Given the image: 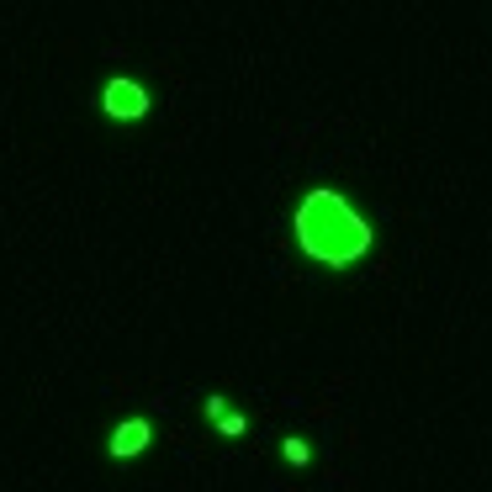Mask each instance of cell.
<instances>
[{"label":"cell","mask_w":492,"mask_h":492,"mask_svg":"<svg viewBox=\"0 0 492 492\" xmlns=\"http://www.w3.org/2000/svg\"><path fill=\"white\" fill-rule=\"evenodd\" d=\"M297 244H302V255H313L318 265L328 271H344V265H355L371 244H376V233H371V222L360 218L333 186H313L302 202H297Z\"/></svg>","instance_id":"1"},{"label":"cell","mask_w":492,"mask_h":492,"mask_svg":"<svg viewBox=\"0 0 492 492\" xmlns=\"http://www.w3.org/2000/svg\"><path fill=\"white\" fill-rule=\"evenodd\" d=\"M202 413H207V419H212V429H218V435H228V439H238L244 429H249V419H244V413H238L222 392H212V397L202 402Z\"/></svg>","instance_id":"4"},{"label":"cell","mask_w":492,"mask_h":492,"mask_svg":"<svg viewBox=\"0 0 492 492\" xmlns=\"http://www.w3.org/2000/svg\"><path fill=\"white\" fill-rule=\"evenodd\" d=\"M154 445V424L138 413V419H122L117 429H111V439H107V455L111 461H138L143 450Z\"/></svg>","instance_id":"3"},{"label":"cell","mask_w":492,"mask_h":492,"mask_svg":"<svg viewBox=\"0 0 492 492\" xmlns=\"http://www.w3.org/2000/svg\"><path fill=\"white\" fill-rule=\"evenodd\" d=\"M281 455H286L291 466H307V461H313V450H307V439H302V435H286V439H281Z\"/></svg>","instance_id":"5"},{"label":"cell","mask_w":492,"mask_h":492,"mask_svg":"<svg viewBox=\"0 0 492 492\" xmlns=\"http://www.w3.org/2000/svg\"><path fill=\"white\" fill-rule=\"evenodd\" d=\"M101 111L111 122H138V117H149V91L138 80H127V74H111L101 85Z\"/></svg>","instance_id":"2"}]
</instances>
